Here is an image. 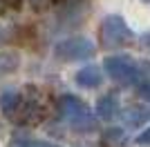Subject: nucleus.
I'll use <instances>...</instances> for the list:
<instances>
[{"label": "nucleus", "mask_w": 150, "mask_h": 147, "mask_svg": "<svg viewBox=\"0 0 150 147\" xmlns=\"http://www.w3.org/2000/svg\"><path fill=\"white\" fill-rule=\"evenodd\" d=\"M132 29L125 24V20L121 16H108L103 22H101V47L105 49H119L125 45L132 43Z\"/></svg>", "instance_id": "obj_1"}, {"label": "nucleus", "mask_w": 150, "mask_h": 147, "mask_svg": "<svg viewBox=\"0 0 150 147\" xmlns=\"http://www.w3.org/2000/svg\"><path fill=\"white\" fill-rule=\"evenodd\" d=\"M45 111H47L45 94L36 87H27V94L20 96V107L13 118L18 123H38V120H43Z\"/></svg>", "instance_id": "obj_2"}, {"label": "nucleus", "mask_w": 150, "mask_h": 147, "mask_svg": "<svg viewBox=\"0 0 150 147\" xmlns=\"http://www.w3.org/2000/svg\"><path fill=\"white\" fill-rule=\"evenodd\" d=\"M54 54L61 60H85V58H92L96 54V47L90 38L74 36V38H67V40H61L54 49Z\"/></svg>", "instance_id": "obj_3"}, {"label": "nucleus", "mask_w": 150, "mask_h": 147, "mask_svg": "<svg viewBox=\"0 0 150 147\" xmlns=\"http://www.w3.org/2000/svg\"><path fill=\"white\" fill-rule=\"evenodd\" d=\"M103 67H105L108 76L121 85H130V83H137L139 80V67L137 62L130 60L128 56H108L103 60Z\"/></svg>", "instance_id": "obj_4"}, {"label": "nucleus", "mask_w": 150, "mask_h": 147, "mask_svg": "<svg viewBox=\"0 0 150 147\" xmlns=\"http://www.w3.org/2000/svg\"><path fill=\"white\" fill-rule=\"evenodd\" d=\"M85 109L88 107L83 105L81 98H76V96H61L56 100V114H58L61 120H72L79 114H83Z\"/></svg>", "instance_id": "obj_5"}, {"label": "nucleus", "mask_w": 150, "mask_h": 147, "mask_svg": "<svg viewBox=\"0 0 150 147\" xmlns=\"http://www.w3.org/2000/svg\"><path fill=\"white\" fill-rule=\"evenodd\" d=\"M76 85L79 87H85V89H92V87H99L101 85V71L99 67L94 65H88V67H81L76 71Z\"/></svg>", "instance_id": "obj_6"}, {"label": "nucleus", "mask_w": 150, "mask_h": 147, "mask_svg": "<svg viewBox=\"0 0 150 147\" xmlns=\"http://www.w3.org/2000/svg\"><path fill=\"white\" fill-rule=\"evenodd\" d=\"M18 107H20V94L18 92H5L0 96V109L5 111L9 118L16 116Z\"/></svg>", "instance_id": "obj_7"}, {"label": "nucleus", "mask_w": 150, "mask_h": 147, "mask_svg": "<svg viewBox=\"0 0 150 147\" xmlns=\"http://www.w3.org/2000/svg\"><path fill=\"white\" fill-rule=\"evenodd\" d=\"M125 143V132L121 127H110L103 132V145L105 147H121Z\"/></svg>", "instance_id": "obj_8"}, {"label": "nucleus", "mask_w": 150, "mask_h": 147, "mask_svg": "<svg viewBox=\"0 0 150 147\" xmlns=\"http://www.w3.org/2000/svg\"><path fill=\"white\" fill-rule=\"evenodd\" d=\"M114 111H117V98L114 96H103L96 103V114H99L101 118H112L114 116Z\"/></svg>", "instance_id": "obj_9"}, {"label": "nucleus", "mask_w": 150, "mask_h": 147, "mask_svg": "<svg viewBox=\"0 0 150 147\" xmlns=\"http://www.w3.org/2000/svg\"><path fill=\"white\" fill-rule=\"evenodd\" d=\"M72 125H74V129H81V132H88V129H94V125H96V120H94V116L90 114L88 109L83 111V114H79L76 118H72Z\"/></svg>", "instance_id": "obj_10"}, {"label": "nucleus", "mask_w": 150, "mask_h": 147, "mask_svg": "<svg viewBox=\"0 0 150 147\" xmlns=\"http://www.w3.org/2000/svg\"><path fill=\"white\" fill-rule=\"evenodd\" d=\"M123 118H125V123H128V125L137 127V125H141V123L148 118V111L141 109V107H132V109H128V111L123 114Z\"/></svg>", "instance_id": "obj_11"}, {"label": "nucleus", "mask_w": 150, "mask_h": 147, "mask_svg": "<svg viewBox=\"0 0 150 147\" xmlns=\"http://www.w3.org/2000/svg\"><path fill=\"white\" fill-rule=\"evenodd\" d=\"M61 2H65V0H29V5L36 9V11H45L47 7L52 5H61Z\"/></svg>", "instance_id": "obj_12"}, {"label": "nucleus", "mask_w": 150, "mask_h": 147, "mask_svg": "<svg viewBox=\"0 0 150 147\" xmlns=\"http://www.w3.org/2000/svg\"><path fill=\"white\" fill-rule=\"evenodd\" d=\"M20 5H23V0H0L2 11H16V9H20Z\"/></svg>", "instance_id": "obj_13"}, {"label": "nucleus", "mask_w": 150, "mask_h": 147, "mask_svg": "<svg viewBox=\"0 0 150 147\" xmlns=\"http://www.w3.org/2000/svg\"><path fill=\"white\" fill-rule=\"evenodd\" d=\"M13 147H58V145H52V143H43V141H20V143H16Z\"/></svg>", "instance_id": "obj_14"}, {"label": "nucleus", "mask_w": 150, "mask_h": 147, "mask_svg": "<svg viewBox=\"0 0 150 147\" xmlns=\"http://www.w3.org/2000/svg\"><path fill=\"white\" fill-rule=\"evenodd\" d=\"M139 96L144 98V100H148V103H150V83L141 85V89H139Z\"/></svg>", "instance_id": "obj_15"}, {"label": "nucleus", "mask_w": 150, "mask_h": 147, "mask_svg": "<svg viewBox=\"0 0 150 147\" xmlns=\"http://www.w3.org/2000/svg\"><path fill=\"white\" fill-rule=\"evenodd\" d=\"M137 143H139V145H150V129H146L144 134H139Z\"/></svg>", "instance_id": "obj_16"}, {"label": "nucleus", "mask_w": 150, "mask_h": 147, "mask_svg": "<svg viewBox=\"0 0 150 147\" xmlns=\"http://www.w3.org/2000/svg\"><path fill=\"white\" fill-rule=\"evenodd\" d=\"M144 2H150V0H144Z\"/></svg>", "instance_id": "obj_17"}]
</instances>
